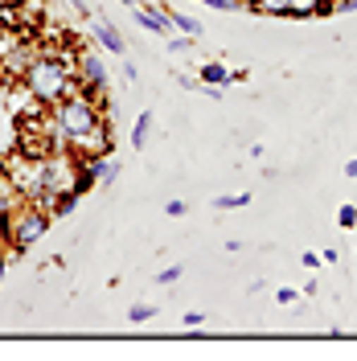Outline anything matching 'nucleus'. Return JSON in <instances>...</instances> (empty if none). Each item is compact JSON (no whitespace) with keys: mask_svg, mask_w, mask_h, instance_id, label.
<instances>
[{"mask_svg":"<svg viewBox=\"0 0 357 361\" xmlns=\"http://www.w3.org/2000/svg\"><path fill=\"white\" fill-rule=\"evenodd\" d=\"M103 107L99 103H90L87 94H66V99H58L49 115H54V123H58V132L66 140V148L74 152H107L111 148V135H107V123H103Z\"/></svg>","mask_w":357,"mask_h":361,"instance_id":"obj_1","label":"nucleus"},{"mask_svg":"<svg viewBox=\"0 0 357 361\" xmlns=\"http://www.w3.org/2000/svg\"><path fill=\"white\" fill-rule=\"evenodd\" d=\"M74 62H78V58H66V54H42V58H29L21 82L42 99L45 107H54L58 99H66V94L78 90V70H74Z\"/></svg>","mask_w":357,"mask_h":361,"instance_id":"obj_2","label":"nucleus"},{"mask_svg":"<svg viewBox=\"0 0 357 361\" xmlns=\"http://www.w3.org/2000/svg\"><path fill=\"white\" fill-rule=\"evenodd\" d=\"M90 33H95V42L103 45L107 54H128V42H123V33H119V29H115L107 17H95V21H90Z\"/></svg>","mask_w":357,"mask_h":361,"instance_id":"obj_3","label":"nucleus"},{"mask_svg":"<svg viewBox=\"0 0 357 361\" xmlns=\"http://www.w3.org/2000/svg\"><path fill=\"white\" fill-rule=\"evenodd\" d=\"M246 8L259 13V17H279V21L291 17V0H255V4H246Z\"/></svg>","mask_w":357,"mask_h":361,"instance_id":"obj_4","label":"nucleus"},{"mask_svg":"<svg viewBox=\"0 0 357 361\" xmlns=\"http://www.w3.org/2000/svg\"><path fill=\"white\" fill-rule=\"evenodd\" d=\"M198 82L226 87V82H230V66H222V62H201V66H198Z\"/></svg>","mask_w":357,"mask_h":361,"instance_id":"obj_5","label":"nucleus"},{"mask_svg":"<svg viewBox=\"0 0 357 361\" xmlns=\"http://www.w3.org/2000/svg\"><path fill=\"white\" fill-rule=\"evenodd\" d=\"M148 132H152V111H140L135 123H132V135H128V140H132V152H140V148L148 144Z\"/></svg>","mask_w":357,"mask_h":361,"instance_id":"obj_6","label":"nucleus"},{"mask_svg":"<svg viewBox=\"0 0 357 361\" xmlns=\"http://www.w3.org/2000/svg\"><path fill=\"white\" fill-rule=\"evenodd\" d=\"M169 21H173V29H177V33H185V37H201V33H205V29H201V21L185 17V13H173V8H169Z\"/></svg>","mask_w":357,"mask_h":361,"instance_id":"obj_7","label":"nucleus"},{"mask_svg":"<svg viewBox=\"0 0 357 361\" xmlns=\"http://www.w3.org/2000/svg\"><path fill=\"white\" fill-rule=\"evenodd\" d=\"M243 205H250V193H222V197H214V209H218V214H226V209H243Z\"/></svg>","mask_w":357,"mask_h":361,"instance_id":"obj_8","label":"nucleus"},{"mask_svg":"<svg viewBox=\"0 0 357 361\" xmlns=\"http://www.w3.org/2000/svg\"><path fill=\"white\" fill-rule=\"evenodd\" d=\"M316 4H320V0H291L288 21H308V17H316Z\"/></svg>","mask_w":357,"mask_h":361,"instance_id":"obj_9","label":"nucleus"},{"mask_svg":"<svg viewBox=\"0 0 357 361\" xmlns=\"http://www.w3.org/2000/svg\"><path fill=\"white\" fill-rule=\"evenodd\" d=\"M115 177H119V164L107 152H99V185H111Z\"/></svg>","mask_w":357,"mask_h":361,"instance_id":"obj_10","label":"nucleus"},{"mask_svg":"<svg viewBox=\"0 0 357 361\" xmlns=\"http://www.w3.org/2000/svg\"><path fill=\"white\" fill-rule=\"evenodd\" d=\"M337 226H341V230H357V205L353 202H345L337 209Z\"/></svg>","mask_w":357,"mask_h":361,"instance_id":"obj_11","label":"nucleus"},{"mask_svg":"<svg viewBox=\"0 0 357 361\" xmlns=\"http://www.w3.org/2000/svg\"><path fill=\"white\" fill-rule=\"evenodd\" d=\"M193 45H198V37H185V33H181V37H173V33H169V42H164V49H169V54H189Z\"/></svg>","mask_w":357,"mask_h":361,"instance_id":"obj_12","label":"nucleus"},{"mask_svg":"<svg viewBox=\"0 0 357 361\" xmlns=\"http://www.w3.org/2000/svg\"><path fill=\"white\" fill-rule=\"evenodd\" d=\"M152 316H157L152 304H132V324H144V320H152Z\"/></svg>","mask_w":357,"mask_h":361,"instance_id":"obj_13","label":"nucleus"},{"mask_svg":"<svg viewBox=\"0 0 357 361\" xmlns=\"http://www.w3.org/2000/svg\"><path fill=\"white\" fill-rule=\"evenodd\" d=\"M181 275H185V267H164V271H160V275H157V279H160V283H164V288H173V283H177Z\"/></svg>","mask_w":357,"mask_h":361,"instance_id":"obj_14","label":"nucleus"},{"mask_svg":"<svg viewBox=\"0 0 357 361\" xmlns=\"http://www.w3.org/2000/svg\"><path fill=\"white\" fill-rule=\"evenodd\" d=\"M164 214H169V218H185V214H189V205H185V202H164Z\"/></svg>","mask_w":357,"mask_h":361,"instance_id":"obj_15","label":"nucleus"},{"mask_svg":"<svg viewBox=\"0 0 357 361\" xmlns=\"http://www.w3.org/2000/svg\"><path fill=\"white\" fill-rule=\"evenodd\" d=\"M210 8H218V13H234V8H243L238 0H205Z\"/></svg>","mask_w":357,"mask_h":361,"instance_id":"obj_16","label":"nucleus"},{"mask_svg":"<svg viewBox=\"0 0 357 361\" xmlns=\"http://www.w3.org/2000/svg\"><path fill=\"white\" fill-rule=\"evenodd\" d=\"M275 300H279V304H296V300H300V292H296V288H279V292H275Z\"/></svg>","mask_w":357,"mask_h":361,"instance_id":"obj_17","label":"nucleus"},{"mask_svg":"<svg viewBox=\"0 0 357 361\" xmlns=\"http://www.w3.org/2000/svg\"><path fill=\"white\" fill-rule=\"evenodd\" d=\"M337 13V0H320V4H316V17H333Z\"/></svg>","mask_w":357,"mask_h":361,"instance_id":"obj_18","label":"nucleus"},{"mask_svg":"<svg viewBox=\"0 0 357 361\" xmlns=\"http://www.w3.org/2000/svg\"><path fill=\"white\" fill-rule=\"evenodd\" d=\"M320 263H329V267H337V263H341V250H337V247H329L325 255H320Z\"/></svg>","mask_w":357,"mask_h":361,"instance_id":"obj_19","label":"nucleus"},{"mask_svg":"<svg viewBox=\"0 0 357 361\" xmlns=\"http://www.w3.org/2000/svg\"><path fill=\"white\" fill-rule=\"evenodd\" d=\"M205 324V316L201 312H185V329H201Z\"/></svg>","mask_w":357,"mask_h":361,"instance_id":"obj_20","label":"nucleus"},{"mask_svg":"<svg viewBox=\"0 0 357 361\" xmlns=\"http://www.w3.org/2000/svg\"><path fill=\"white\" fill-rule=\"evenodd\" d=\"M300 263H304V267H320V255H313V250H304V255H300Z\"/></svg>","mask_w":357,"mask_h":361,"instance_id":"obj_21","label":"nucleus"},{"mask_svg":"<svg viewBox=\"0 0 357 361\" xmlns=\"http://www.w3.org/2000/svg\"><path fill=\"white\" fill-rule=\"evenodd\" d=\"M345 177H349V180H357V157L349 160V164H345Z\"/></svg>","mask_w":357,"mask_h":361,"instance_id":"obj_22","label":"nucleus"},{"mask_svg":"<svg viewBox=\"0 0 357 361\" xmlns=\"http://www.w3.org/2000/svg\"><path fill=\"white\" fill-rule=\"evenodd\" d=\"M70 8H74V13H87V0H66Z\"/></svg>","mask_w":357,"mask_h":361,"instance_id":"obj_23","label":"nucleus"},{"mask_svg":"<svg viewBox=\"0 0 357 361\" xmlns=\"http://www.w3.org/2000/svg\"><path fill=\"white\" fill-rule=\"evenodd\" d=\"M4 4H17V8H21V4H25V0H4Z\"/></svg>","mask_w":357,"mask_h":361,"instance_id":"obj_24","label":"nucleus"},{"mask_svg":"<svg viewBox=\"0 0 357 361\" xmlns=\"http://www.w3.org/2000/svg\"><path fill=\"white\" fill-rule=\"evenodd\" d=\"M238 4H243V8H246V4H255V0H238Z\"/></svg>","mask_w":357,"mask_h":361,"instance_id":"obj_25","label":"nucleus"}]
</instances>
